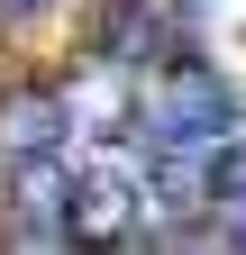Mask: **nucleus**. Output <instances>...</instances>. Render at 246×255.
<instances>
[{
    "label": "nucleus",
    "instance_id": "1",
    "mask_svg": "<svg viewBox=\"0 0 246 255\" xmlns=\"http://www.w3.org/2000/svg\"><path fill=\"white\" fill-rule=\"evenodd\" d=\"M228 119H237L228 82H219V73H201V64H182V73L164 82V101H155V119H146V128H155L164 146H210Z\"/></svg>",
    "mask_w": 246,
    "mask_h": 255
},
{
    "label": "nucleus",
    "instance_id": "2",
    "mask_svg": "<svg viewBox=\"0 0 246 255\" xmlns=\"http://www.w3.org/2000/svg\"><path fill=\"white\" fill-rule=\"evenodd\" d=\"M64 210H73V182L55 164V146L18 155L9 164V219H18V237H64Z\"/></svg>",
    "mask_w": 246,
    "mask_h": 255
},
{
    "label": "nucleus",
    "instance_id": "3",
    "mask_svg": "<svg viewBox=\"0 0 246 255\" xmlns=\"http://www.w3.org/2000/svg\"><path fill=\"white\" fill-rule=\"evenodd\" d=\"M128 210H137V191H128V173L119 164H101L91 182H73V210H64V237H128Z\"/></svg>",
    "mask_w": 246,
    "mask_h": 255
},
{
    "label": "nucleus",
    "instance_id": "4",
    "mask_svg": "<svg viewBox=\"0 0 246 255\" xmlns=\"http://www.w3.org/2000/svg\"><path fill=\"white\" fill-rule=\"evenodd\" d=\"M55 137H64V101L55 91H0V164L46 155Z\"/></svg>",
    "mask_w": 246,
    "mask_h": 255
},
{
    "label": "nucleus",
    "instance_id": "5",
    "mask_svg": "<svg viewBox=\"0 0 246 255\" xmlns=\"http://www.w3.org/2000/svg\"><path fill=\"white\" fill-rule=\"evenodd\" d=\"M210 210H219V237H246V146L210 155Z\"/></svg>",
    "mask_w": 246,
    "mask_h": 255
},
{
    "label": "nucleus",
    "instance_id": "6",
    "mask_svg": "<svg viewBox=\"0 0 246 255\" xmlns=\"http://www.w3.org/2000/svg\"><path fill=\"white\" fill-rule=\"evenodd\" d=\"M0 9H46V0H0Z\"/></svg>",
    "mask_w": 246,
    "mask_h": 255
}]
</instances>
